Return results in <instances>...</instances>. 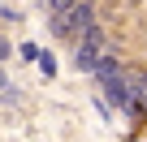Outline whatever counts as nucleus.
I'll return each mask as SVG.
<instances>
[{
	"label": "nucleus",
	"instance_id": "1",
	"mask_svg": "<svg viewBox=\"0 0 147 142\" xmlns=\"http://www.w3.org/2000/svg\"><path fill=\"white\" fill-rule=\"evenodd\" d=\"M91 26H95V9L87 5V0H78V5L65 9V13H52V30L61 39H82Z\"/></svg>",
	"mask_w": 147,
	"mask_h": 142
},
{
	"label": "nucleus",
	"instance_id": "2",
	"mask_svg": "<svg viewBox=\"0 0 147 142\" xmlns=\"http://www.w3.org/2000/svg\"><path fill=\"white\" fill-rule=\"evenodd\" d=\"M104 99L117 103V108H134V95H130L125 78H108V82H104Z\"/></svg>",
	"mask_w": 147,
	"mask_h": 142
},
{
	"label": "nucleus",
	"instance_id": "3",
	"mask_svg": "<svg viewBox=\"0 0 147 142\" xmlns=\"http://www.w3.org/2000/svg\"><path fill=\"white\" fill-rule=\"evenodd\" d=\"M125 86H130V95H134V103H147V73L143 69H125Z\"/></svg>",
	"mask_w": 147,
	"mask_h": 142
},
{
	"label": "nucleus",
	"instance_id": "4",
	"mask_svg": "<svg viewBox=\"0 0 147 142\" xmlns=\"http://www.w3.org/2000/svg\"><path fill=\"white\" fill-rule=\"evenodd\" d=\"M104 56H108V52H95V47L78 43V52H74V65H78V69H87V73H95V65H100Z\"/></svg>",
	"mask_w": 147,
	"mask_h": 142
},
{
	"label": "nucleus",
	"instance_id": "5",
	"mask_svg": "<svg viewBox=\"0 0 147 142\" xmlns=\"http://www.w3.org/2000/svg\"><path fill=\"white\" fill-rule=\"evenodd\" d=\"M95 78H100V82H108V78H121V65L113 60V52H108V56L95 65Z\"/></svg>",
	"mask_w": 147,
	"mask_h": 142
},
{
	"label": "nucleus",
	"instance_id": "6",
	"mask_svg": "<svg viewBox=\"0 0 147 142\" xmlns=\"http://www.w3.org/2000/svg\"><path fill=\"white\" fill-rule=\"evenodd\" d=\"M9 52H13V43H9L5 35H0V60H9Z\"/></svg>",
	"mask_w": 147,
	"mask_h": 142
},
{
	"label": "nucleus",
	"instance_id": "7",
	"mask_svg": "<svg viewBox=\"0 0 147 142\" xmlns=\"http://www.w3.org/2000/svg\"><path fill=\"white\" fill-rule=\"evenodd\" d=\"M0 91H9V82H5V73H0Z\"/></svg>",
	"mask_w": 147,
	"mask_h": 142
}]
</instances>
